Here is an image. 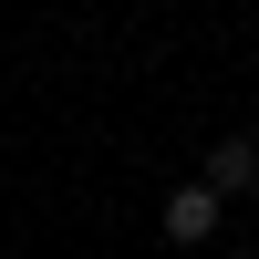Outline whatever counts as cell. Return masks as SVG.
<instances>
[{
	"instance_id": "6da1fadb",
	"label": "cell",
	"mask_w": 259,
	"mask_h": 259,
	"mask_svg": "<svg viewBox=\"0 0 259 259\" xmlns=\"http://www.w3.org/2000/svg\"><path fill=\"white\" fill-rule=\"evenodd\" d=\"M218 218H228V197H218V187H207V177H187L177 197L156 207V228H166V239H177V249H197V239H218Z\"/></svg>"
},
{
	"instance_id": "7a4b0ae2",
	"label": "cell",
	"mask_w": 259,
	"mask_h": 259,
	"mask_svg": "<svg viewBox=\"0 0 259 259\" xmlns=\"http://www.w3.org/2000/svg\"><path fill=\"white\" fill-rule=\"evenodd\" d=\"M218 197H259V135H218L207 145V166H197Z\"/></svg>"
}]
</instances>
